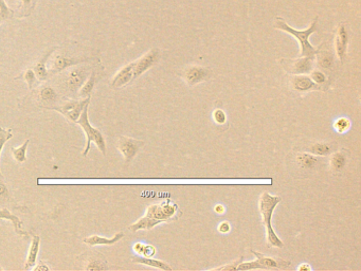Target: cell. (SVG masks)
Returning <instances> with one entry per match:
<instances>
[{
  "label": "cell",
  "mask_w": 361,
  "mask_h": 271,
  "mask_svg": "<svg viewBox=\"0 0 361 271\" xmlns=\"http://www.w3.org/2000/svg\"><path fill=\"white\" fill-rule=\"evenodd\" d=\"M351 121L347 118H339L334 123V128L338 134H344L350 129Z\"/></svg>",
  "instance_id": "cell-28"
},
{
  "label": "cell",
  "mask_w": 361,
  "mask_h": 271,
  "mask_svg": "<svg viewBox=\"0 0 361 271\" xmlns=\"http://www.w3.org/2000/svg\"><path fill=\"white\" fill-rule=\"evenodd\" d=\"M12 138H13V133H12L11 128L4 129L2 127H0V157H1V153H2V150H3L5 143ZM0 178H2L1 171H0Z\"/></svg>",
  "instance_id": "cell-27"
},
{
  "label": "cell",
  "mask_w": 361,
  "mask_h": 271,
  "mask_svg": "<svg viewBox=\"0 0 361 271\" xmlns=\"http://www.w3.org/2000/svg\"><path fill=\"white\" fill-rule=\"evenodd\" d=\"M89 76V69L88 68H73L71 69L66 79V85L69 90V92L72 94H77L78 90L81 86L84 84V82Z\"/></svg>",
  "instance_id": "cell-9"
},
{
  "label": "cell",
  "mask_w": 361,
  "mask_h": 271,
  "mask_svg": "<svg viewBox=\"0 0 361 271\" xmlns=\"http://www.w3.org/2000/svg\"><path fill=\"white\" fill-rule=\"evenodd\" d=\"M251 252L257 257L260 264H262L266 269H273V268H286L290 265L289 261H285L282 259H274V258H268L265 257L263 253L258 251L251 250Z\"/></svg>",
  "instance_id": "cell-15"
},
{
  "label": "cell",
  "mask_w": 361,
  "mask_h": 271,
  "mask_svg": "<svg viewBox=\"0 0 361 271\" xmlns=\"http://www.w3.org/2000/svg\"><path fill=\"white\" fill-rule=\"evenodd\" d=\"M134 80V63H129L121 68L111 81V86L114 88H121L127 85Z\"/></svg>",
  "instance_id": "cell-14"
},
{
  "label": "cell",
  "mask_w": 361,
  "mask_h": 271,
  "mask_svg": "<svg viewBox=\"0 0 361 271\" xmlns=\"http://www.w3.org/2000/svg\"><path fill=\"white\" fill-rule=\"evenodd\" d=\"M124 237V233L123 232H119L111 239H108V237H103L100 235H91L89 237H86V239L83 240V243H85L88 246H98V245H106V246H111L113 244L118 243L121 239Z\"/></svg>",
  "instance_id": "cell-16"
},
{
  "label": "cell",
  "mask_w": 361,
  "mask_h": 271,
  "mask_svg": "<svg viewBox=\"0 0 361 271\" xmlns=\"http://www.w3.org/2000/svg\"><path fill=\"white\" fill-rule=\"evenodd\" d=\"M57 100L55 90L50 86H45L38 91V101L45 104H52Z\"/></svg>",
  "instance_id": "cell-23"
},
{
  "label": "cell",
  "mask_w": 361,
  "mask_h": 271,
  "mask_svg": "<svg viewBox=\"0 0 361 271\" xmlns=\"http://www.w3.org/2000/svg\"><path fill=\"white\" fill-rule=\"evenodd\" d=\"M332 145L328 143H324V142H319V143H314L313 145H310L307 152L316 155V156H326L330 155L332 153Z\"/></svg>",
  "instance_id": "cell-25"
},
{
  "label": "cell",
  "mask_w": 361,
  "mask_h": 271,
  "mask_svg": "<svg viewBox=\"0 0 361 271\" xmlns=\"http://www.w3.org/2000/svg\"><path fill=\"white\" fill-rule=\"evenodd\" d=\"M18 78H23L24 80L27 81V83L29 85L30 88H32L33 86H34L36 84V75L35 72L33 69H28L26 72L23 73V75L21 77H18Z\"/></svg>",
  "instance_id": "cell-34"
},
{
  "label": "cell",
  "mask_w": 361,
  "mask_h": 271,
  "mask_svg": "<svg viewBox=\"0 0 361 271\" xmlns=\"http://www.w3.org/2000/svg\"><path fill=\"white\" fill-rule=\"evenodd\" d=\"M217 230L220 233L226 234V233L230 232V230H231V226H230L228 221H221V223L218 225Z\"/></svg>",
  "instance_id": "cell-39"
},
{
  "label": "cell",
  "mask_w": 361,
  "mask_h": 271,
  "mask_svg": "<svg viewBox=\"0 0 361 271\" xmlns=\"http://www.w3.org/2000/svg\"><path fill=\"white\" fill-rule=\"evenodd\" d=\"M90 102V96L84 98L82 101H69L64 104L61 107H54L53 109L61 112L71 122H77L80 118L82 111L85 108V106Z\"/></svg>",
  "instance_id": "cell-8"
},
{
  "label": "cell",
  "mask_w": 361,
  "mask_h": 271,
  "mask_svg": "<svg viewBox=\"0 0 361 271\" xmlns=\"http://www.w3.org/2000/svg\"><path fill=\"white\" fill-rule=\"evenodd\" d=\"M96 81H97V75L95 71H92L91 73H90L88 79L84 82V84L81 86V88L79 89V95L80 97H83V98H86V97H89L90 95H91L93 89H94V86L96 84Z\"/></svg>",
  "instance_id": "cell-20"
},
{
  "label": "cell",
  "mask_w": 361,
  "mask_h": 271,
  "mask_svg": "<svg viewBox=\"0 0 361 271\" xmlns=\"http://www.w3.org/2000/svg\"><path fill=\"white\" fill-rule=\"evenodd\" d=\"M0 270H3V268L1 266H0Z\"/></svg>",
  "instance_id": "cell-44"
},
{
  "label": "cell",
  "mask_w": 361,
  "mask_h": 271,
  "mask_svg": "<svg viewBox=\"0 0 361 271\" xmlns=\"http://www.w3.org/2000/svg\"><path fill=\"white\" fill-rule=\"evenodd\" d=\"M311 80H313L315 83H317L318 85H324L327 81L326 76L322 71L320 70H314L311 71Z\"/></svg>",
  "instance_id": "cell-33"
},
{
  "label": "cell",
  "mask_w": 361,
  "mask_h": 271,
  "mask_svg": "<svg viewBox=\"0 0 361 271\" xmlns=\"http://www.w3.org/2000/svg\"><path fill=\"white\" fill-rule=\"evenodd\" d=\"M54 50H56V48L51 49L50 51H49L48 53H46L42 57V59L38 60V62L34 65V68H33V70H34L36 78L39 81H46L49 78V72H48V68H47V62L49 60V57H50V55L54 52Z\"/></svg>",
  "instance_id": "cell-17"
},
{
  "label": "cell",
  "mask_w": 361,
  "mask_h": 271,
  "mask_svg": "<svg viewBox=\"0 0 361 271\" xmlns=\"http://www.w3.org/2000/svg\"><path fill=\"white\" fill-rule=\"evenodd\" d=\"M315 56H301L297 60H282L284 69L292 75H304L313 71Z\"/></svg>",
  "instance_id": "cell-5"
},
{
  "label": "cell",
  "mask_w": 361,
  "mask_h": 271,
  "mask_svg": "<svg viewBox=\"0 0 361 271\" xmlns=\"http://www.w3.org/2000/svg\"><path fill=\"white\" fill-rule=\"evenodd\" d=\"M144 246H145V244L140 243V242H139V243H136V244L134 245V251L138 254V256H141V254H142L143 249H144Z\"/></svg>",
  "instance_id": "cell-40"
},
{
  "label": "cell",
  "mask_w": 361,
  "mask_h": 271,
  "mask_svg": "<svg viewBox=\"0 0 361 271\" xmlns=\"http://www.w3.org/2000/svg\"><path fill=\"white\" fill-rule=\"evenodd\" d=\"M348 44H349V35L346 26L343 23H340L337 29V34L335 37V49L336 53H337L338 59L343 62L346 59L347 50H348Z\"/></svg>",
  "instance_id": "cell-12"
},
{
  "label": "cell",
  "mask_w": 361,
  "mask_h": 271,
  "mask_svg": "<svg viewBox=\"0 0 361 271\" xmlns=\"http://www.w3.org/2000/svg\"><path fill=\"white\" fill-rule=\"evenodd\" d=\"M39 245H40V237L37 235H34L32 237V242H31L30 248H29L26 266H24V268L26 269H30L35 265V263L37 261L38 252H39Z\"/></svg>",
  "instance_id": "cell-18"
},
{
  "label": "cell",
  "mask_w": 361,
  "mask_h": 271,
  "mask_svg": "<svg viewBox=\"0 0 361 271\" xmlns=\"http://www.w3.org/2000/svg\"><path fill=\"white\" fill-rule=\"evenodd\" d=\"M35 270H49V267L46 266V265H44L43 263H40V264L38 266L35 267Z\"/></svg>",
  "instance_id": "cell-43"
},
{
  "label": "cell",
  "mask_w": 361,
  "mask_h": 271,
  "mask_svg": "<svg viewBox=\"0 0 361 271\" xmlns=\"http://www.w3.org/2000/svg\"><path fill=\"white\" fill-rule=\"evenodd\" d=\"M133 262L138 263V264H143L146 266L150 267H154V268H159L162 270H172V267L167 264L166 262L160 261V260H155L153 258H145V257H141V256H135L133 257Z\"/></svg>",
  "instance_id": "cell-19"
},
{
  "label": "cell",
  "mask_w": 361,
  "mask_h": 271,
  "mask_svg": "<svg viewBox=\"0 0 361 271\" xmlns=\"http://www.w3.org/2000/svg\"><path fill=\"white\" fill-rule=\"evenodd\" d=\"M89 105V104H88ZM88 105L85 106V108L82 111L80 118L78 119L77 123L81 126V128L83 129V131L85 133L86 136V144H85V149L82 152V155L86 156L90 150V145H91V142H94L95 145L97 146V149L101 151V153H103V155H106V141L105 138L102 134L101 130H98L96 128H94L91 124H90L89 119H88Z\"/></svg>",
  "instance_id": "cell-4"
},
{
  "label": "cell",
  "mask_w": 361,
  "mask_h": 271,
  "mask_svg": "<svg viewBox=\"0 0 361 271\" xmlns=\"http://www.w3.org/2000/svg\"><path fill=\"white\" fill-rule=\"evenodd\" d=\"M318 161H319L318 157L309 153H300L297 156V162L303 169H307V170L313 169Z\"/></svg>",
  "instance_id": "cell-24"
},
{
  "label": "cell",
  "mask_w": 361,
  "mask_h": 271,
  "mask_svg": "<svg viewBox=\"0 0 361 271\" xmlns=\"http://www.w3.org/2000/svg\"><path fill=\"white\" fill-rule=\"evenodd\" d=\"M318 20L319 17L317 16V17H315L313 23H311L306 30L299 31L291 28L282 17H277L275 20L274 27L278 30H282L286 33H288V34H290L291 36L297 38L300 44L301 56H315L320 51V48H315L313 45H310V43L308 42V38L310 37L311 34H314L315 32L318 31Z\"/></svg>",
  "instance_id": "cell-3"
},
{
  "label": "cell",
  "mask_w": 361,
  "mask_h": 271,
  "mask_svg": "<svg viewBox=\"0 0 361 271\" xmlns=\"http://www.w3.org/2000/svg\"><path fill=\"white\" fill-rule=\"evenodd\" d=\"M213 120L216 123V124L223 125L227 121V114L225 113L224 110L221 109H215L213 111Z\"/></svg>",
  "instance_id": "cell-35"
},
{
  "label": "cell",
  "mask_w": 361,
  "mask_h": 271,
  "mask_svg": "<svg viewBox=\"0 0 361 271\" xmlns=\"http://www.w3.org/2000/svg\"><path fill=\"white\" fill-rule=\"evenodd\" d=\"M0 219H6V220H11L13 225H14V229L15 231L17 234L21 235V236H24L26 237L28 234L23 231L22 230V221L16 216L14 214H12V213L6 210V209H3V210H0Z\"/></svg>",
  "instance_id": "cell-21"
},
{
  "label": "cell",
  "mask_w": 361,
  "mask_h": 271,
  "mask_svg": "<svg viewBox=\"0 0 361 271\" xmlns=\"http://www.w3.org/2000/svg\"><path fill=\"white\" fill-rule=\"evenodd\" d=\"M250 269H266L262 264H260L259 261H251V262H241L236 270H250Z\"/></svg>",
  "instance_id": "cell-29"
},
{
  "label": "cell",
  "mask_w": 361,
  "mask_h": 271,
  "mask_svg": "<svg viewBox=\"0 0 361 271\" xmlns=\"http://www.w3.org/2000/svg\"><path fill=\"white\" fill-rule=\"evenodd\" d=\"M347 160H348V157H347V154L344 153V151L335 152L332 155L331 160H330L331 169L334 172H341L344 169V167H346Z\"/></svg>",
  "instance_id": "cell-22"
},
{
  "label": "cell",
  "mask_w": 361,
  "mask_h": 271,
  "mask_svg": "<svg viewBox=\"0 0 361 271\" xmlns=\"http://www.w3.org/2000/svg\"><path fill=\"white\" fill-rule=\"evenodd\" d=\"M156 254V248L152 245H145L142 256L145 258H153Z\"/></svg>",
  "instance_id": "cell-38"
},
{
  "label": "cell",
  "mask_w": 361,
  "mask_h": 271,
  "mask_svg": "<svg viewBox=\"0 0 361 271\" xmlns=\"http://www.w3.org/2000/svg\"><path fill=\"white\" fill-rule=\"evenodd\" d=\"M87 61V59H85V57H71V56H66V55H63V54H57L53 57L52 60V63H51V68L50 70H48L49 73H57V72H61L62 70L68 68V67H71V66L73 65H78L82 62H85Z\"/></svg>",
  "instance_id": "cell-11"
},
{
  "label": "cell",
  "mask_w": 361,
  "mask_h": 271,
  "mask_svg": "<svg viewBox=\"0 0 361 271\" xmlns=\"http://www.w3.org/2000/svg\"><path fill=\"white\" fill-rule=\"evenodd\" d=\"M280 202H281V197L271 196L268 192L262 193L259 201L260 214L262 216L263 225L265 226L266 229L267 243L270 247H276V248L284 247V243L281 241L280 237L277 236L271 225V218L273 215L274 209Z\"/></svg>",
  "instance_id": "cell-2"
},
{
  "label": "cell",
  "mask_w": 361,
  "mask_h": 271,
  "mask_svg": "<svg viewBox=\"0 0 361 271\" xmlns=\"http://www.w3.org/2000/svg\"><path fill=\"white\" fill-rule=\"evenodd\" d=\"M298 270L299 271H309V270H311V267L309 264H307V263H304V264H302L298 267Z\"/></svg>",
  "instance_id": "cell-42"
},
{
  "label": "cell",
  "mask_w": 361,
  "mask_h": 271,
  "mask_svg": "<svg viewBox=\"0 0 361 271\" xmlns=\"http://www.w3.org/2000/svg\"><path fill=\"white\" fill-rule=\"evenodd\" d=\"M244 260V257H240L239 260L237 261H234V262H231L229 263V264L227 265H224V266H219V267H216V268H212V270H236L237 269V266H239L240 263Z\"/></svg>",
  "instance_id": "cell-37"
},
{
  "label": "cell",
  "mask_w": 361,
  "mask_h": 271,
  "mask_svg": "<svg viewBox=\"0 0 361 271\" xmlns=\"http://www.w3.org/2000/svg\"><path fill=\"white\" fill-rule=\"evenodd\" d=\"M160 59V51L158 49H152L146 52L140 59L133 62L134 63V80L140 77L145 71L149 70L154 65L158 63Z\"/></svg>",
  "instance_id": "cell-6"
},
{
  "label": "cell",
  "mask_w": 361,
  "mask_h": 271,
  "mask_svg": "<svg viewBox=\"0 0 361 271\" xmlns=\"http://www.w3.org/2000/svg\"><path fill=\"white\" fill-rule=\"evenodd\" d=\"M9 199H10V192L7 190L6 185L3 183L2 178H0V203L3 204Z\"/></svg>",
  "instance_id": "cell-36"
},
{
  "label": "cell",
  "mask_w": 361,
  "mask_h": 271,
  "mask_svg": "<svg viewBox=\"0 0 361 271\" xmlns=\"http://www.w3.org/2000/svg\"><path fill=\"white\" fill-rule=\"evenodd\" d=\"M318 54V59H319V64L320 66H321L322 68H331L333 66V63H334V60H333V56L330 54V53H321L319 54V52L317 53Z\"/></svg>",
  "instance_id": "cell-30"
},
{
  "label": "cell",
  "mask_w": 361,
  "mask_h": 271,
  "mask_svg": "<svg viewBox=\"0 0 361 271\" xmlns=\"http://www.w3.org/2000/svg\"><path fill=\"white\" fill-rule=\"evenodd\" d=\"M183 78L190 86H194L210 78V70L202 66H190L184 69Z\"/></svg>",
  "instance_id": "cell-10"
},
{
  "label": "cell",
  "mask_w": 361,
  "mask_h": 271,
  "mask_svg": "<svg viewBox=\"0 0 361 271\" xmlns=\"http://www.w3.org/2000/svg\"><path fill=\"white\" fill-rule=\"evenodd\" d=\"M13 16V11L9 9L4 0H0V24L3 20L11 18Z\"/></svg>",
  "instance_id": "cell-31"
},
{
  "label": "cell",
  "mask_w": 361,
  "mask_h": 271,
  "mask_svg": "<svg viewBox=\"0 0 361 271\" xmlns=\"http://www.w3.org/2000/svg\"><path fill=\"white\" fill-rule=\"evenodd\" d=\"M214 211L217 213V214H224L226 209L223 204H217V206L214 208Z\"/></svg>",
  "instance_id": "cell-41"
},
{
  "label": "cell",
  "mask_w": 361,
  "mask_h": 271,
  "mask_svg": "<svg viewBox=\"0 0 361 271\" xmlns=\"http://www.w3.org/2000/svg\"><path fill=\"white\" fill-rule=\"evenodd\" d=\"M143 144H144V142L141 140H137V139L121 136L119 138V142H118V150L123 155V157H124L125 161L130 162L136 157L139 150L141 149Z\"/></svg>",
  "instance_id": "cell-7"
},
{
  "label": "cell",
  "mask_w": 361,
  "mask_h": 271,
  "mask_svg": "<svg viewBox=\"0 0 361 271\" xmlns=\"http://www.w3.org/2000/svg\"><path fill=\"white\" fill-rule=\"evenodd\" d=\"M180 215H181V211L179 210L176 203L160 202L151 204L146 209L145 215L129 226V230L133 232H137L139 230H152L161 223L177 219Z\"/></svg>",
  "instance_id": "cell-1"
},
{
  "label": "cell",
  "mask_w": 361,
  "mask_h": 271,
  "mask_svg": "<svg viewBox=\"0 0 361 271\" xmlns=\"http://www.w3.org/2000/svg\"><path fill=\"white\" fill-rule=\"evenodd\" d=\"M85 268L87 270H91L92 271V270H106L108 267H107V264H106L105 261L90 260Z\"/></svg>",
  "instance_id": "cell-32"
},
{
  "label": "cell",
  "mask_w": 361,
  "mask_h": 271,
  "mask_svg": "<svg viewBox=\"0 0 361 271\" xmlns=\"http://www.w3.org/2000/svg\"><path fill=\"white\" fill-rule=\"evenodd\" d=\"M29 143H30V140L28 139V140L23 142V144L21 146L14 147V149H12L13 157L17 162L23 163L27 160V149H28Z\"/></svg>",
  "instance_id": "cell-26"
},
{
  "label": "cell",
  "mask_w": 361,
  "mask_h": 271,
  "mask_svg": "<svg viewBox=\"0 0 361 271\" xmlns=\"http://www.w3.org/2000/svg\"><path fill=\"white\" fill-rule=\"evenodd\" d=\"M290 85L294 91L297 92H308L310 90H318L322 89L321 85H318L317 83L306 76L302 75H294V77L290 81Z\"/></svg>",
  "instance_id": "cell-13"
}]
</instances>
